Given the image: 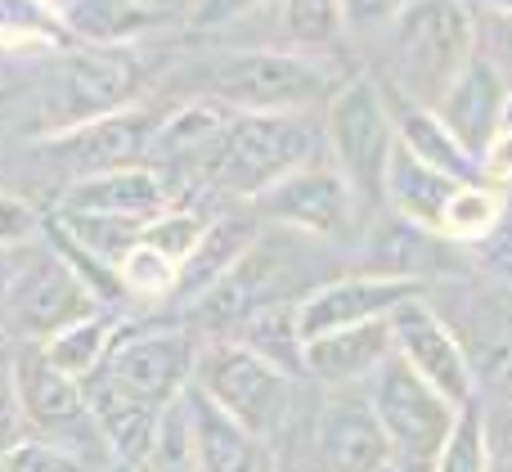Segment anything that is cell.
I'll use <instances>...</instances> for the list:
<instances>
[{"instance_id":"obj_1","label":"cell","mask_w":512,"mask_h":472,"mask_svg":"<svg viewBox=\"0 0 512 472\" xmlns=\"http://www.w3.org/2000/svg\"><path fill=\"white\" fill-rule=\"evenodd\" d=\"M333 90L324 59L301 50H225L194 68V99L225 113H315Z\"/></svg>"},{"instance_id":"obj_2","label":"cell","mask_w":512,"mask_h":472,"mask_svg":"<svg viewBox=\"0 0 512 472\" xmlns=\"http://www.w3.org/2000/svg\"><path fill=\"white\" fill-rule=\"evenodd\" d=\"M324 126L315 113H230L221 140L194 167L203 185H216L234 198H261L270 185L315 162Z\"/></svg>"},{"instance_id":"obj_3","label":"cell","mask_w":512,"mask_h":472,"mask_svg":"<svg viewBox=\"0 0 512 472\" xmlns=\"http://www.w3.org/2000/svg\"><path fill=\"white\" fill-rule=\"evenodd\" d=\"M391 72L409 104L436 108L441 95L477 59V18L468 0H409L387 27Z\"/></svg>"},{"instance_id":"obj_4","label":"cell","mask_w":512,"mask_h":472,"mask_svg":"<svg viewBox=\"0 0 512 472\" xmlns=\"http://www.w3.org/2000/svg\"><path fill=\"white\" fill-rule=\"evenodd\" d=\"M144 90V54L135 45H72L50 54L45 86L36 99L45 135L99 122L135 108Z\"/></svg>"},{"instance_id":"obj_5","label":"cell","mask_w":512,"mask_h":472,"mask_svg":"<svg viewBox=\"0 0 512 472\" xmlns=\"http://www.w3.org/2000/svg\"><path fill=\"white\" fill-rule=\"evenodd\" d=\"M194 387L216 405L221 414H230L239 428H248L252 437H261L270 446L274 437H283L297 414V378L274 369L270 360L252 356L239 342H212L198 356Z\"/></svg>"},{"instance_id":"obj_6","label":"cell","mask_w":512,"mask_h":472,"mask_svg":"<svg viewBox=\"0 0 512 472\" xmlns=\"http://www.w3.org/2000/svg\"><path fill=\"white\" fill-rule=\"evenodd\" d=\"M324 144L355 198H382V176L396 153V108L373 77H351L324 104Z\"/></svg>"},{"instance_id":"obj_7","label":"cell","mask_w":512,"mask_h":472,"mask_svg":"<svg viewBox=\"0 0 512 472\" xmlns=\"http://www.w3.org/2000/svg\"><path fill=\"white\" fill-rule=\"evenodd\" d=\"M364 401H369L373 419H378L382 437L391 446V459L400 468L405 472L436 468V455H441V446L450 441L454 423H459V410L441 392H432L405 360L391 356L364 383Z\"/></svg>"},{"instance_id":"obj_8","label":"cell","mask_w":512,"mask_h":472,"mask_svg":"<svg viewBox=\"0 0 512 472\" xmlns=\"http://www.w3.org/2000/svg\"><path fill=\"white\" fill-rule=\"evenodd\" d=\"M14 387H18V405H23L27 437L54 441L68 455H77L90 472L113 464L95 419H90L86 387L77 378H68L63 369H54L36 342H14Z\"/></svg>"},{"instance_id":"obj_9","label":"cell","mask_w":512,"mask_h":472,"mask_svg":"<svg viewBox=\"0 0 512 472\" xmlns=\"http://www.w3.org/2000/svg\"><path fill=\"white\" fill-rule=\"evenodd\" d=\"M203 338L189 324H162V329H131L117 333L108 360L99 365V383L117 396L149 410H171L194 387Z\"/></svg>"},{"instance_id":"obj_10","label":"cell","mask_w":512,"mask_h":472,"mask_svg":"<svg viewBox=\"0 0 512 472\" xmlns=\"http://www.w3.org/2000/svg\"><path fill=\"white\" fill-rule=\"evenodd\" d=\"M95 311H104V302L90 293L86 279L50 243L45 248L32 243L5 302H0V333L9 342H45L50 333L68 329V324L86 320Z\"/></svg>"},{"instance_id":"obj_11","label":"cell","mask_w":512,"mask_h":472,"mask_svg":"<svg viewBox=\"0 0 512 472\" xmlns=\"http://www.w3.org/2000/svg\"><path fill=\"white\" fill-rule=\"evenodd\" d=\"M391 464L396 459L364 392H328L310 410L297 441V472H382Z\"/></svg>"},{"instance_id":"obj_12","label":"cell","mask_w":512,"mask_h":472,"mask_svg":"<svg viewBox=\"0 0 512 472\" xmlns=\"http://www.w3.org/2000/svg\"><path fill=\"white\" fill-rule=\"evenodd\" d=\"M256 203V216L288 234H301V239L315 243H333L351 230L355 216V189L346 185V176L333 167V162H306L292 176H283L279 185H270Z\"/></svg>"},{"instance_id":"obj_13","label":"cell","mask_w":512,"mask_h":472,"mask_svg":"<svg viewBox=\"0 0 512 472\" xmlns=\"http://www.w3.org/2000/svg\"><path fill=\"white\" fill-rule=\"evenodd\" d=\"M423 297V279H400V275H337L315 284L310 293L297 297V329L301 342L324 338V333L360 329V324H378L405 302Z\"/></svg>"},{"instance_id":"obj_14","label":"cell","mask_w":512,"mask_h":472,"mask_svg":"<svg viewBox=\"0 0 512 472\" xmlns=\"http://www.w3.org/2000/svg\"><path fill=\"white\" fill-rule=\"evenodd\" d=\"M387 324H391V347H396V356L405 360L432 392H441L454 410H468L477 383H472L468 351H463V342L450 333V324H445L423 297H414V302H405L400 311H391Z\"/></svg>"},{"instance_id":"obj_15","label":"cell","mask_w":512,"mask_h":472,"mask_svg":"<svg viewBox=\"0 0 512 472\" xmlns=\"http://www.w3.org/2000/svg\"><path fill=\"white\" fill-rule=\"evenodd\" d=\"M153 131H158V117L149 108H126V113L99 117V122L72 126L59 135H41V158L59 162L63 185L81 176H95V171H113V167H135V162L149 158Z\"/></svg>"},{"instance_id":"obj_16","label":"cell","mask_w":512,"mask_h":472,"mask_svg":"<svg viewBox=\"0 0 512 472\" xmlns=\"http://www.w3.org/2000/svg\"><path fill=\"white\" fill-rule=\"evenodd\" d=\"M171 207V189L158 167L135 162V167H113L81 176L59 189V212L68 216H117V221L149 225Z\"/></svg>"},{"instance_id":"obj_17","label":"cell","mask_w":512,"mask_h":472,"mask_svg":"<svg viewBox=\"0 0 512 472\" xmlns=\"http://www.w3.org/2000/svg\"><path fill=\"white\" fill-rule=\"evenodd\" d=\"M508 81L486 54L463 68V77L436 104V117L454 131V140L472 153L477 162H486V149L495 144V135L504 131V108H508Z\"/></svg>"},{"instance_id":"obj_18","label":"cell","mask_w":512,"mask_h":472,"mask_svg":"<svg viewBox=\"0 0 512 472\" xmlns=\"http://www.w3.org/2000/svg\"><path fill=\"white\" fill-rule=\"evenodd\" d=\"M396 356L391 347V324H360V329L324 333V338L306 342V378H315L328 392H351L364 387L387 360Z\"/></svg>"},{"instance_id":"obj_19","label":"cell","mask_w":512,"mask_h":472,"mask_svg":"<svg viewBox=\"0 0 512 472\" xmlns=\"http://www.w3.org/2000/svg\"><path fill=\"white\" fill-rule=\"evenodd\" d=\"M185 410H189V432H194L198 472H279L270 446L261 437H252L248 428H239L230 414L216 410L198 387L185 392Z\"/></svg>"},{"instance_id":"obj_20","label":"cell","mask_w":512,"mask_h":472,"mask_svg":"<svg viewBox=\"0 0 512 472\" xmlns=\"http://www.w3.org/2000/svg\"><path fill=\"white\" fill-rule=\"evenodd\" d=\"M454 189H459V180L423 167V162L409 158L396 144V153H391V162H387V176H382V203L396 212V221L441 239V216H445V207H450Z\"/></svg>"},{"instance_id":"obj_21","label":"cell","mask_w":512,"mask_h":472,"mask_svg":"<svg viewBox=\"0 0 512 472\" xmlns=\"http://www.w3.org/2000/svg\"><path fill=\"white\" fill-rule=\"evenodd\" d=\"M256 243V216L248 212H221L207 221L198 248L189 252V261L180 266V284H176V302H198L207 288H216Z\"/></svg>"},{"instance_id":"obj_22","label":"cell","mask_w":512,"mask_h":472,"mask_svg":"<svg viewBox=\"0 0 512 472\" xmlns=\"http://www.w3.org/2000/svg\"><path fill=\"white\" fill-rule=\"evenodd\" d=\"M396 144L409 153V158H418L423 167L441 171V176L459 180V185H477L486 171H481V162L472 158L468 149H463L459 140H454V131L436 117V108H418V104H405L396 113Z\"/></svg>"},{"instance_id":"obj_23","label":"cell","mask_w":512,"mask_h":472,"mask_svg":"<svg viewBox=\"0 0 512 472\" xmlns=\"http://www.w3.org/2000/svg\"><path fill=\"white\" fill-rule=\"evenodd\" d=\"M50 9L72 45H135V36L162 23L135 0H50Z\"/></svg>"},{"instance_id":"obj_24","label":"cell","mask_w":512,"mask_h":472,"mask_svg":"<svg viewBox=\"0 0 512 472\" xmlns=\"http://www.w3.org/2000/svg\"><path fill=\"white\" fill-rule=\"evenodd\" d=\"M225 342H239V347H248L252 356H261V360H270V365L283 369V374L306 378V342H301V329H297V302L261 306V311L248 315Z\"/></svg>"},{"instance_id":"obj_25","label":"cell","mask_w":512,"mask_h":472,"mask_svg":"<svg viewBox=\"0 0 512 472\" xmlns=\"http://www.w3.org/2000/svg\"><path fill=\"white\" fill-rule=\"evenodd\" d=\"M117 333H122L117 320H108L104 311H95V315H86V320L68 324V329L50 333V338L36 342V347H41V356L50 360L54 369H63V374L77 378V383H86V378H95L99 365L108 360Z\"/></svg>"},{"instance_id":"obj_26","label":"cell","mask_w":512,"mask_h":472,"mask_svg":"<svg viewBox=\"0 0 512 472\" xmlns=\"http://www.w3.org/2000/svg\"><path fill=\"white\" fill-rule=\"evenodd\" d=\"M72 50L50 0H0V54H59Z\"/></svg>"},{"instance_id":"obj_27","label":"cell","mask_w":512,"mask_h":472,"mask_svg":"<svg viewBox=\"0 0 512 472\" xmlns=\"http://www.w3.org/2000/svg\"><path fill=\"white\" fill-rule=\"evenodd\" d=\"M499 216H504V198L477 180V185H459L441 216V239H459V243H481L495 234Z\"/></svg>"},{"instance_id":"obj_28","label":"cell","mask_w":512,"mask_h":472,"mask_svg":"<svg viewBox=\"0 0 512 472\" xmlns=\"http://www.w3.org/2000/svg\"><path fill=\"white\" fill-rule=\"evenodd\" d=\"M117 279H122L126 297H140V302H167V297H176L180 266L167 261L162 252H153L149 243H135V248L122 257V266H117Z\"/></svg>"},{"instance_id":"obj_29","label":"cell","mask_w":512,"mask_h":472,"mask_svg":"<svg viewBox=\"0 0 512 472\" xmlns=\"http://www.w3.org/2000/svg\"><path fill=\"white\" fill-rule=\"evenodd\" d=\"M283 36L301 54H315L342 36V5L337 0H283Z\"/></svg>"},{"instance_id":"obj_30","label":"cell","mask_w":512,"mask_h":472,"mask_svg":"<svg viewBox=\"0 0 512 472\" xmlns=\"http://www.w3.org/2000/svg\"><path fill=\"white\" fill-rule=\"evenodd\" d=\"M140 472H198L194 432H189L185 396H180L171 410H162L158 432H153V446H149V455H144Z\"/></svg>"},{"instance_id":"obj_31","label":"cell","mask_w":512,"mask_h":472,"mask_svg":"<svg viewBox=\"0 0 512 472\" xmlns=\"http://www.w3.org/2000/svg\"><path fill=\"white\" fill-rule=\"evenodd\" d=\"M207 221H212V216L194 212V207H176V203H171L167 212L153 216V221L144 225L140 243H149V248H153V252H162L167 261L185 266L189 252H194V248H198V239H203Z\"/></svg>"},{"instance_id":"obj_32","label":"cell","mask_w":512,"mask_h":472,"mask_svg":"<svg viewBox=\"0 0 512 472\" xmlns=\"http://www.w3.org/2000/svg\"><path fill=\"white\" fill-rule=\"evenodd\" d=\"M432 472H490V441H486V423H481L477 401L468 410H459L450 441L441 446Z\"/></svg>"},{"instance_id":"obj_33","label":"cell","mask_w":512,"mask_h":472,"mask_svg":"<svg viewBox=\"0 0 512 472\" xmlns=\"http://www.w3.org/2000/svg\"><path fill=\"white\" fill-rule=\"evenodd\" d=\"M0 472H90V468L77 455H68L63 446H54V441L23 437L14 450H5Z\"/></svg>"},{"instance_id":"obj_34","label":"cell","mask_w":512,"mask_h":472,"mask_svg":"<svg viewBox=\"0 0 512 472\" xmlns=\"http://www.w3.org/2000/svg\"><path fill=\"white\" fill-rule=\"evenodd\" d=\"M45 234V216L32 198L0 189V248H32Z\"/></svg>"},{"instance_id":"obj_35","label":"cell","mask_w":512,"mask_h":472,"mask_svg":"<svg viewBox=\"0 0 512 472\" xmlns=\"http://www.w3.org/2000/svg\"><path fill=\"white\" fill-rule=\"evenodd\" d=\"M23 437H27V423H23V405H18V387H14V342L0 333V459Z\"/></svg>"},{"instance_id":"obj_36","label":"cell","mask_w":512,"mask_h":472,"mask_svg":"<svg viewBox=\"0 0 512 472\" xmlns=\"http://www.w3.org/2000/svg\"><path fill=\"white\" fill-rule=\"evenodd\" d=\"M342 5V32H387L409 0H337Z\"/></svg>"},{"instance_id":"obj_37","label":"cell","mask_w":512,"mask_h":472,"mask_svg":"<svg viewBox=\"0 0 512 472\" xmlns=\"http://www.w3.org/2000/svg\"><path fill=\"white\" fill-rule=\"evenodd\" d=\"M265 0H198L194 5V27H225L248 18L252 9H261Z\"/></svg>"},{"instance_id":"obj_38","label":"cell","mask_w":512,"mask_h":472,"mask_svg":"<svg viewBox=\"0 0 512 472\" xmlns=\"http://www.w3.org/2000/svg\"><path fill=\"white\" fill-rule=\"evenodd\" d=\"M490 180H512V131H499L495 144L486 149V162H481Z\"/></svg>"},{"instance_id":"obj_39","label":"cell","mask_w":512,"mask_h":472,"mask_svg":"<svg viewBox=\"0 0 512 472\" xmlns=\"http://www.w3.org/2000/svg\"><path fill=\"white\" fill-rule=\"evenodd\" d=\"M23 257H27V248H0V302H5L9 284H14L18 266H23Z\"/></svg>"},{"instance_id":"obj_40","label":"cell","mask_w":512,"mask_h":472,"mask_svg":"<svg viewBox=\"0 0 512 472\" xmlns=\"http://www.w3.org/2000/svg\"><path fill=\"white\" fill-rule=\"evenodd\" d=\"M135 5L140 9H149V14H171V9H180V0H135Z\"/></svg>"},{"instance_id":"obj_41","label":"cell","mask_w":512,"mask_h":472,"mask_svg":"<svg viewBox=\"0 0 512 472\" xmlns=\"http://www.w3.org/2000/svg\"><path fill=\"white\" fill-rule=\"evenodd\" d=\"M481 5H490V9H495V14L512 18V0H481Z\"/></svg>"},{"instance_id":"obj_42","label":"cell","mask_w":512,"mask_h":472,"mask_svg":"<svg viewBox=\"0 0 512 472\" xmlns=\"http://www.w3.org/2000/svg\"><path fill=\"white\" fill-rule=\"evenodd\" d=\"M99 472H140V468H131V464H104Z\"/></svg>"},{"instance_id":"obj_43","label":"cell","mask_w":512,"mask_h":472,"mask_svg":"<svg viewBox=\"0 0 512 472\" xmlns=\"http://www.w3.org/2000/svg\"><path fill=\"white\" fill-rule=\"evenodd\" d=\"M504 131H512V90H508V108H504Z\"/></svg>"},{"instance_id":"obj_44","label":"cell","mask_w":512,"mask_h":472,"mask_svg":"<svg viewBox=\"0 0 512 472\" xmlns=\"http://www.w3.org/2000/svg\"><path fill=\"white\" fill-rule=\"evenodd\" d=\"M382 472H405V468H400V464H391V468H382Z\"/></svg>"},{"instance_id":"obj_45","label":"cell","mask_w":512,"mask_h":472,"mask_svg":"<svg viewBox=\"0 0 512 472\" xmlns=\"http://www.w3.org/2000/svg\"><path fill=\"white\" fill-rule=\"evenodd\" d=\"M0 59H5V54H0ZM0 81H5V68H0Z\"/></svg>"}]
</instances>
